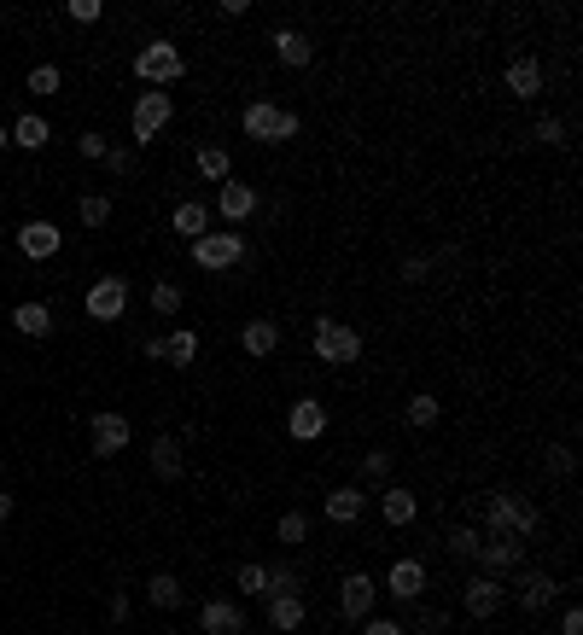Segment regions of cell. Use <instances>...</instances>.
I'll list each match as a JSON object with an SVG mask.
<instances>
[{"label": "cell", "mask_w": 583, "mask_h": 635, "mask_svg": "<svg viewBox=\"0 0 583 635\" xmlns=\"http://www.w3.org/2000/svg\"><path fill=\"white\" fill-rule=\"evenodd\" d=\"M502 595H508V589H502V583H496V577H484V571H473V577H467V583H461V612H467V618H496V612H502Z\"/></svg>", "instance_id": "obj_11"}, {"label": "cell", "mask_w": 583, "mask_h": 635, "mask_svg": "<svg viewBox=\"0 0 583 635\" xmlns=\"http://www.w3.org/2000/svg\"><path fill=\"white\" fill-rule=\"evenodd\" d=\"M129 123H135V140L146 146V140H158V134H164V123H175V100H170V94H158V88H140Z\"/></svg>", "instance_id": "obj_7"}, {"label": "cell", "mask_w": 583, "mask_h": 635, "mask_svg": "<svg viewBox=\"0 0 583 635\" xmlns=\"http://www.w3.org/2000/svg\"><path fill=\"white\" fill-rule=\"evenodd\" d=\"M502 82H508L514 100H537V94H543V65H537V59H514V65L502 70Z\"/></svg>", "instance_id": "obj_24"}, {"label": "cell", "mask_w": 583, "mask_h": 635, "mask_svg": "<svg viewBox=\"0 0 583 635\" xmlns=\"http://www.w3.org/2000/svg\"><path fill=\"white\" fill-rule=\"evenodd\" d=\"M24 88L47 100V94H59V88H65V70H59V65H35L30 76H24Z\"/></svg>", "instance_id": "obj_34"}, {"label": "cell", "mask_w": 583, "mask_h": 635, "mask_svg": "<svg viewBox=\"0 0 583 635\" xmlns=\"http://www.w3.org/2000/svg\"><path fill=\"white\" fill-rule=\"evenodd\" d=\"M193 356H199V333H193V327H175V333L164 338V362H170V368H193Z\"/></svg>", "instance_id": "obj_29"}, {"label": "cell", "mask_w": 583, "mask_h": 635, "mask_svg": "<svg viewBox=\"0 0 583 635\" xmlns=\"http://www.w3.org/2000/svg\"><path fill=\"white\" fill-rule=\"evenodd\" d=\"M210 216H222L228 228L251 222V216H257V187H251V181H222V187H216V210H210Z\"/></svg>", "instance_id": "obj_13"}, {"label": "cell", "mask_w": 583, "mask_h": 635, "mask_svg": "<svg viewBox=\"0 0 583 635\" xmlns=\"http://www.w3.org/2000/svg\"><path fill=\"white\" fill-rule=\"evenodd\" d=\"M0 368H6V356H0Z\"/></svg>", "instance_id": "obj_51"}, {"label": "cell", "mask_w": 583, "mask_h": 635, "mask_svg": "<svg viewBox=\"0 0 583 635\" xmlns=\"http://www.w3.org/2000/svg\"><path fill=\"white\" fill-rule=\"evenodd\" d=\"M263 601H269V630H280V635L304 630V618H309L304 595H263Z\"/></svg>", "instance_id": "obj_22"}, {"label": "cell", "mask_w": 583, "mask_h": 635, "mask_svg": "<svg viewBox=\"0 0 583 635\" xmlns=\"http://www.w3.org/2000/svg\"><path fill=\"white\" fill-rule=\"evenodd\" d=\"M327 426H333V414H327V402H315V397L292 402V414H286V432L298 437V443H321Z\"/></svg>", "instance_id": "obj_15"}, {"label": "cell", "mask_w": 583, "mask_h": 635, "mask_svg": "<svg viewBox=\"0 0 583 635\" xmlns=\"http://www.w3.org/2000/svg\"><path fill=\"white\" fill-rule=\"evenodd\" d=\"M379 513H385L391 531H403V525L420 519V496H414L409 484H385V490H379Z\"/></svg>", "instance_id": "obj_18"}, {"label": "cell", "mask_w": 583, "mask_h": 635, "mask_svg": "<svg viewBox=\"0 0 583 635\" xmlns=\"http://www.w3.org/2000/svg\"><path fill=\"white\" fill-rule=\"evenodd\" d=\"M438 414H444V402L432 397V391H414V397H409V426H414V432H432V426H438Z\"/></svg>", "instance_id": "obj_31"}, {"label": "cell", "mask_w": 583, "mask_h": 635, "mask_svg": "<svg viewBox=\"0 0 583 635\" xmlns=\"http://www.w3.org/2000/svg\"><path fill=\"white\" fill-rule=\"evenodd\" d=\"M473 566L502 583V577H514V571L525 566V542H519V536H484V548L473 554Z\"/></svg>", "instance_id": "obj_8"}, {"label": "cell", "mask_w": 583, "mask_h": 635, "mask_svg": "<svg viewBox=\"0 0 583 635\" xmlns=\"http://www.w3.org/2000/svg\"><path fill=\"white\" fill-rule=\"evenodd\" d=\"M6 140H12V146H24V152H41V146L53 140V123H47L41 111H24V117H12Z\"/></svg>", "instance_id": "obj_20"}, {"label": "cell", "mask_w": 583, "mask_h": 635, "mask_svg": "<svg viewBox=\"0 0 583 635\" xmlns=\"http://www.w3.org/2000/svg\"><path fill=\"white\" fill-rule=\"evenodd\" d=\"M362 635H409L397 618H362Z\"/></svg>", "instance_id": "obj_45"}, {"label": "cell", "mask_w": 583, "mask_h": 635, "mask_svg": "<svg viewBox=\"0 0 583 635\" xmlns=\"http://www.w3.org/2000/svg\"><path fill=\"white\" fill-rule=\"evenodd\" d=\"M275 536H280V542H286V548H298V542H304V536H309V513H298V507H292V513H280Z\"/></svg>", "instance_id": "obj_37"}, {"label": "cell", "mask_w": 583, "mask_h": 635, "mask_svg": "<svg viewBox=\"0 0 583 635\" xmlns=\"http://www.w3.org/2000/svg\"><path fill=\"white\" fill-rule=\"evenodd\" d=\"M240 350H245V356H275V350H280V327L269 321V315L245 321V327H240Z\"/></svg>", "instance_id": "obj_25"}, {"label": "cell", "mask_w": 583, "mask_h": 635, "mask_svg": "<svg viewBox=\"0 0 583 635\" xmlns=\"http://www.w3.org/2000/svg\"><path fill=\"white\" fill-rule=\"evenodd\" d=\"M82 309H88V321H123V315H129V280H123V274H100V280L88 286Z\"/></svg>", "instance_id": "obj_6"}, {"label": "cell", "mask_w": 583, "mask_h": 635, "mask_svg": "<svg viewBox=\"0 0 583 635\" xmlns=\"http://www.w3.org/2000/svg\"><path fill=\"white\" fill-rule=\"evenodd\" d=\"M374 601H379V583L368 577V571H350V577L339 583V612L350 618V624L374 618Z\"/></svg>", "instance_id": "obj_14"}, {"label": "cell", "mask_w": 583, "mask_h": 635, "mask_svg": "<svg viewBox=\"0 0 583 635\" xmlns=\"http://www.w3.org/2000/svg\"><path fill=\"white\" fill-rule=\"evenodd\" d=\"M426 274H432V257H420V251H414L409 263H403V280H409V286H420Z\"/></svg>", "instance_id": "obj_44"}, {"label": "cell", "mask_w": 583, "mask_h": 635, "mask_svg": "<svg viewBox=\"0 0 583 635\" xmlns=\"http://www.w3.org/2000/svg\"><path fill=\"white\" fill-rule=\"evenodd\" d=\"M543 531V507L531 502V496H519V490H496L490 502H484V536H537Z\"/></svg>", "instance_id": "obj_1"}, {"label": "cell", "mask_w": 583, "mask_h": 635, "mask_svg": "<svg viewBox=\"0 0 583 635\" xmlns=\"http://www.w3.org/2000/svg\"><path fill=\"white\" fill-rule=\"evenodd\" d=\"M105 169H111V175H129V169H135V158H129L123 146H111V152H105Z\"/></svg>", "instance_id": "obj_46"}, {"label": "cell", "mask_w": 583, "mask_h": 635, "mask_svg": "<svg viewBox=\"0 0 583 635\" xmlns=\"http://www.w3.org/2000/svg\"><path fill=\"white\" fill-rule=\"evenodd\" d=\"M0 146H6V129H0Z\"/></svg>", "instance_id": "obj_50"}, {"label": "cell", "mask_w": 583, "mask_h": 635, "mask_svg": "<svg viewBox=\"0 0 583 635\" xmlns=\"http://www.w3.org/2000/svg\"><path fill=\"white\" fill-rule=\"evenodd\" d=\"M193 175L210 181V187H222V181H234V158H228L222 146H199V152H193Z\"/></svg>", "instance_id": "obj_26"}, {"label": "cell", "mask_w": 583, "mask_h": 635, "mask_svg": "<svg viewBox=\"0 0 583 635\" xmlns=\"http://www.w3.org/2000/svg\"><path fill=\"white\" fill-rule=\"evenodd\" d=\"M444 548L455 554V560H467V566H473V554L484 548V531H479V525H455V531L444 536Z\"/></svg>", "instance_id": "obj_32"}, {"label": "cell", "mask_w": 583, "mask_h": 635, "mask_svg": "<svg viewBox=\"0 0 583 635\" xmlns=\"http://www.w3.org/2000/svg\"><path fill=\"white\" fill-rule=\"evenodd\" d=\"M391 467H397V461H391V449H368V455H362V478L379 484V490L391 484Z\"/></svg>", "instance_id": "obj_36"}, {"label": "cell", "mask_w": 583, "mask_h": 635, "mask_svg": "<svg viewBox=\"0 0 583 635\" xmlns=\"http://www.w3.org/2000/svg\"><path fill=\"white\" fill-rule=\"evenodd\" d=\"M76 222H82V228H105V222H111V199H105V193H82Z\"/></svg>", "instance_id": "obj_33"}, {"label": "cell", "mask_w": 583, "mask_h": 635, "mask_svg": "<svg viewBox=\"0 0 583 635\" xmlns=\"http://www.w3.org/2000/svg\"><path fill=\"white\" fill-rule=\"evenodd\" d=\"M65 12L76 18V24H100V18H105V6H100V0H70Z\"/></svg>", "instance_id": "obj_42"}, {"label": "cell", "mask_w": 583, "mask_h": 635, "mask_svg": "<svg viewBox=\"0 0 583 635\" xmlns=\"http://www.w3.org/2000/svg\"><path fill=\"white\" fill-rule=\"evenodd\" d=\"M234 589H240V595H269V566L245 560V566L234 571Z\"/></svg>", "instance_id": "obj_35"}, {"label": "cell", "mask_w": 583, "mask_h": 635, "mask_svg": "<svg viewBox=\"0 0 583 635\" xmlns=\"http://www.w3.org/2000/svg\"><path fill=\"white\" fill-rule=\"evenodd\" d=\"M560 635H583V612H578V606H566V612H560Z\"/></svg>", "instance_id": "obj_47"}, {"label": "cell", "mask_w": 583, "mask_h": 635, "mask_svg": "<svg viewBox=\"0 0 583 635\" xmlns=\"http://www.w3.org/2000/svg\"><path fill=\"white\" fill-rule=\"evenodd\" d=\"M240 129H245V140H257V146H280V140H292V134L304 129V123H298V111H286V105H275V100H251L240 111Z\"/></svg>", "instance_id": "obj_2"}, {"label": "cell", "mask_w": 583, "mask_h": 635, "mask_svg": "<svg viewBox=\"0 0 583 635\" xmlns=\"http://www.w3.org/2000/svg\"><path fill=\"white\" fill-rule=\"evenodd\" d=\"M170 222H175V234H181V239H205V234H210V204L181 199V204H175V216H170Z\"/></svg>", "instance_id": "obj_28"}, {"label": "cell", "mask_w": 583, "mask_h": 635, "mask_svg": "<svg viewBox=\"0 0 583 635\" xmlns=\"http://www.w3.org/2000/svg\"><path fill=\"white\" fill-rule=\"evenodd\" d=\"M175 309H181V286H175V280H158V286H152V315H175Z\"/></svg>", "instance_id": "obj_38"}, {"label": "cell", "mask_w": 583, "mask_h": 635, "mask_svg": "<svg viewBox=\"0 0 583 635\" xmlns=\"http://www.w3.org/2000/svg\"><path fill=\"white\" fill-rule=\"evenodd\" d=\"M59 245H65V234H59L53 222H41V216L18 228V251H24L30 263H47V257H59Z\"/></svg>", "instance_id": "obj_17"}, {"label": "cell", "mask_w": 583, "mask_h": 635, "mask_svg": "<svg viewBox=\"0 0 583 635\" xmlns=\"http://www.w3.org/2000/svg\"><path fill=\"white\" fill-rule=\"evenodd\" d=\"M269 595H298V571L292 566H269Z\"/></svg>", "instance_id": "obj_41"}, {"label": "cell", "mask_w": 583, "mask_h": 635, "mask_svg": "<svg viewBox=\"0 0 583 635\" xmlns=\"http://www.w3.org/2000/svg\"><path fill=\"white\" fill-rule=\"evenodd\" d=\"M245 257V239L234 228H210L205 239H193V263L205 268V274H222V268H234Z\"/></svg>", "instance_id": "obj_5"}, {"label": "cell", "mask_w": 583, "mask_h": 635, "mask_svg": "<svg viewBox=\"0 0 583 635\" xmlns=\"http://www.w3.org/2000/svg\"><path fill=\"white\" fill-rule=\"evenodd\" d=\"M146 461H152V472H158L164 484H175V478L187 472V455H181V443H175L170 432H164V437H152V449H146Z\"/></svg>", "instance_id": "obj_21"}, {"label": "cell", "mask_w": 583, "mask_h": 635, "mask_svg": "<svg viewBox=\"0 0 583 635\" xmlns=\"http://www.w3.org/2000/svg\"><path fill=\"white\" fill-rule=\"evenodd\" d=\"M385 595H391V601H403V606L420 601V595H426V560H414V554L391 560V571H385Z\"/></svg>", "instance_id": "obj_12"}, {"label": "cell", "mask_w": 583, "mask_h": 635, "mask_svg": "<svg viewBox=\"0 0 583 635\" xmlns=\"http://www.w3.org/2000/svg\"><path fill=\"white\" fill-rule=\"evenodd\" d=\"M572 467H578V461H572V449H566V443H549V472L572 478Z\"/></svg>", "instance_id": "obj_43"}, {"label": "cell", "mask_w": 583, "mask_h": 635, "mask_svg": "<svg viewBox=\"0 0 583 635\" xmlns=\"http://www.w3.org/2000/svg\"><path fill=\"white\" fill-rule=\"evenodd\" d=\"M12 327H18L24 338H47L53 333V309H47L41 298H24L18 309H12Z\"/></svg>", "instance_id": "obj_27"}, {"label": "cell", "mask_w": 583, "mask_h": 635, "mask_svg": "<svg viewBox=\"0 0 583 635\" xmlns=\"http://www.w3.org/2000/svg\"><path fill=\"white\" fill-rule=\"evenodd\" d=\"M531 134H537V146H566V134L572 129H566V117H537V129Z\"/></svg>", "instance_id": "obj_39"}, {"label": "cell", "mask_w": 583, "mask_h": 635, "mask_svg": "<svg viewBox=\"0 0 583 635\" xmlns=\"http://www.w3.org/2000/svg\"><path fill=\"white\" fill-rule=\"evenodd\" d=\"M88 437H94V455H123V449H129V437H135V426H129V414L100 408V414L88 420Z\"/></svg>", "instance_id": "obj_10"}, {"label": "cell", "mask_w": 583, "mask_h": 635, "mask_svg": "<svg viewBox=\"0 0 583 635\" xmlns=\"http://www.w3.org/2000/svg\"><path fill=\"white\" fill-rule=\"evenodd\" d=\"M269 41H275V59H280L286 70H304L309 59H315V41H309L304 30H275Z\"/></svg>", "instance_id": "obj_23"}, {"label": "cell", "mask_w": 583, "mask_h": 635, "mask_svg": "<svg viewBox=\"0 0 583 635\" xmlns=\"http://www.w3.org/2000/svg\"><path fill=\"white\" fill-rule=\"evenodd\" d=\"M12 507H18V502H12V496H6V490H0V525H6V519H12Z\"/></svg>", "instance_id": "obj_49"}, {"label": "cell", "mask_w": 583, "mask_h": 635, "mask_svg": "<svg viewBox=\"0 0 583 635\" xmlns=\"http://www.w3.org/2000/svg\"><path fill=\"white\" fill-rule=\"evenodd\" d=\"M135 76L146 82V88L170 94V82H181V76H187V59H181V47H175V41H164V35H158V41H146V47L135 53Z\"/></svg>", "instance_id": "obj_4"}, {"label": "cell", "mask_w": 583, "mask_h": 635, "mask_svg": "<svg viewBox=\"0 0 583 635\" xmlns=\"http://www.w3.org/2000/svg\"><path fill=\"white\" fill-rule=\"evenodd\" d=\"M199 630H205V635H245V606L210 595V601L199 606Z\"/></svg>", "instance_id": "obj_16"}, {"label": "cell", "mask_w": 583, "mask_h": 635, "mask_svg": "<svg viewBox=\"0 0 583 635\" xmlns=\"http://www.w3.org/2000/svg\"><path fill=\"white\" fill-rule=\"evenodd\" d=\"M309 350H315L327 368H350V362H362V333H356V327H344V321H333V315H315Z\"/></svg>", "instance_id": "obj_3"}, {"label": "cell", "mask_w": 583, "mask_h": 635, "mask_svg": "<svg viewBox=\"0 0 583 635\" xmlns=\"http://www.w3.org/2000/svg\"><path fill=\"white\" fill-rule=\"evenodd\" d=\"M514 601L525 606V612H549L554 601H560V577L554 571H514Z\"/></svg>", "instance_id": "obj_9"}, {"label": "cell", "mask_w": 583, "mask_h": 635, "mask_svg": "<svg viewBox=\"0 0 583 635\" xmlns=\"http://www.w3.org/2000/svg\"><path fill=\"white\" fill-rule=\"evenodd\" d=\"M362 484H339V490H327V502H321V513H327V525H356L362 519Z\"/></svg>", "instance_id": "obj_19"}, {"label": "cell", "mask_w": 583, "mask_h": 635, "mask_svg": "<svg viewBox=\"0 0 583 635\" xmlns=\"http://www.w3.org/2000/svg\"><path fill=\"white\" fill-rule=\"evenodd\" d=\"M105 612H111V624H123V618H129V595H111V606H105Z\"/></svg>", "instance_id": "obj_48"}, {"label": "cell", "mask_w": 583, "mask_h": 635, "mask_svg": "<svg viewBox=\"0 0 583 635\" xmlns=\"http://www.w3.org/2000/svg\"><path fill=\"white\" fill-rule=\"evenodd\" d=\"M76 152H82L88 164H105V152H111V140H105V134H94V129H82V140H76Z\"/></svg>", "instance_id": "obj_40"}, {"label": "cell", "mask_w": 583, "mask_h": 635, "mask_svg": "<svg viewBox=\"0 0 583 635\" xmlns=\"http://www.w3.org/2000/svg\"><path fill=\"white\" fill-rule=\"evenodd\" d=\"M181 595H187V589H181V577H175V571H158V577L146 583V601L158 606V612H175V606H181Z\"/></svg>", "instance_id": "obj_30"}]
</instances>
